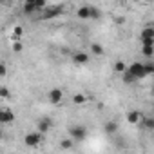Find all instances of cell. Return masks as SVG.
Listing matches in <instances>:
<instances>
[{"label": "cell", "instance_id": "8992f818", "mask_svg": "<svg viewBox=\"0 0 154 154\" xmlns=\"http://www.w3.org/2000/svg\"><path fill=\"white\" fill-rule=\"evenodd\" d=\"M51 127H53V120L47 118V116H44V118H40L36 122V131L42 132V134H45L47 131H51Z\"/></svg>", "mask_w": 154, "mask_h": 154}, {"label": "cell", "instance_id": "9c48e42d", "mask_svg": "<svg viewBox=\"0 0 154 154\" xmlns=\"http://www.w3.org/2000/svg\"><path fill=\"white\" fill-rule=\"evenodd\" d=\"M72 62L74 63H78V65H85V63H89V54L87 53H84V51H78V53H72Z\"/></svg>", "mask_w": 154, "mask_h": 154}, {"label": "cell", "instance_id": "603a6c76", "mask_svg": "<svg viewBox=\"0 0 154 154\" xmlns=\"http://www.w3.org/2000/svg\"><path fill=\"white\" fill-rule=\"evenodd\" d=\"M8 74V65H6V62H2L0 63V76H6Z\"/></svg>", "mask_w": 154, "mask_h": 154}, {"label": "cell", "instance_id": "7402d4cb", "mask_svg": "<svg viewBox=\"0 0 154 154\" xmlns=\"http://www.w3.org/2000/svg\"><path fill=\"white\" fill-rule=\"evenodd\" d=\"M145 69H147V74H154V63L152 62H145Z\"/></svg>", "mask_w": 154, "mask_h": 154}, {"label": "cell", "instance_id": "4316f807", "mask_svg": "<svg viewBox=\"0 0 154 154\" xmlns=\"http://www.w3.org/2000/svg\"><path fill=\"white\" fill-rule=\"evenodd\" d=\"M152 94H154V87H152Z\"/></svg>", "mask_w": 154, "mask_h": 154}, {"label": "cell", "instance_id": "8fae6325", "mask_svg": "<svg viewBox=\"0 0 154 154\" xmlns=\"http://www.w3.org/2000/svg\"><path fill=\"white\" fill-rule=\"evenodd\" d=\"M24 13L26 15H35V13H40L36 4H35V0H27V2L24 4Z\"/></svg>", "mask_w": 154, "mask_h": 154}, {"label": "cell", "instance_id": "2e32d148", "mask_svg": "<svg viewBox=\"0 0 154 154\" xmlns=\"http://www.w3.org/2000/svg\"><path fill=\"white\" fill-rule=\"evenodd\" d=\"M72 143H74L72 138H65V140L60 141V149H62V150H69V149H72Z\"/></svg>", "mask_w": 154, "mask_h": 154}, {"label": "cell", "instance_id": "44dd1931", "mask_svg": "<svg viewBox=\"0 0 154 154\" xmlns=\"http://www.w3.org/2000/svg\"><path fill=\"white\" fill-rule=\"evenodd\" d=\"M0 98H2V100L9 98V91H8V87H0Z\"/></svg>", "mask_w": 154, "mask_h": 154}, {"label": "cell", "instance_id": "7a4b0ae2", "mask_svg": "<svg viewBox=\"0 0 154 154\" xmlns=\"http://www.w3.org/2000/svg\"><path fill=\"white\" fill-rule=\"evenodd\" d=\"M127 71L134 76L136 80H141V78H145V76H149V74H147V69H145V63H141V62L131 63V65L127 67Z\"/></svg>", "mask_w": 154, "mask_h": 154}, {"label": "cell", "instance_id": "e0dca14e", "mask_svg": "<svg viewBox=\"0 0 154 154\" xmlns=\"http://www.w3.org/2000/svg\"><path fill=\"white\" fill-rule=\"evenodd\" d=\"M122 78H123V84H127V85H129V84H134V82H136V78H134V76H132V74H131L129 71H125V72L122 74Z\"/></svg>", "mask_w": 154, "mask_h": 154}, {"label": "cell", "instance_id": "ac0fdd59", "mask_svg": "<svg viewBox=\"0 0 154 154\" xmlns=\"http://www.w3.org/2000/svg\"><path fill=\"white\" fill-rule=\"evenodd\" d=\"M141 54H143L145 58L154 56V47H145V45H141Z\"/></svg>", "mask_w": 154, "mask_h": 154}, {"label": "cell", "instance_id": "6da1fadb", "mask_svg": "<svg viewBox=\"0 0 154 154\" xmlns=\"http://www.w3.org/2000/svg\"><path fill=\"white\" fill-rule=\"evenodd\" d=\"M63 13V6L62 4H54V6H47L44 11H42V15L38 17L40 20H49V18H56L58 15H62Z\"/></svg>", "mask_w": 154, "mask_h": 154}, {"label": "cell", "instance_id": "52a82bcc", "mask_svg": "<svg viewBox=\"0 0 154 154\" xmlns=\"http://www.w3.org/2000/svg\"><path fill=\"white\" fill-rule=\"evenodd\" d=\"M76 15H78V18H82V20H89V18H93V6H91V4H84V6H80L78 11H76Z\"/></svg>", "mask_w": 154, "mask_h": 154}, {"label": "cell", "instance_id": "cb8c5ba5", "mask_svg": "<svg viewBox=\"0 0 154 154\" xmlns=\"http://www.w3.org/2000/svg\"><path fill=\"white\" fill-rule=\"evenodd\" d=\"M100 17V9L96 6H93V18H98Z\"/></svg>", "mask_w": 154, "mask_h": 154}, {"label": "cell", "instance_id": "9a60e30c", "mask_svg": "<svg viewBox=\"0 0 154 154\" xmlns=\"http://www.w3.org/2000/svg\"><path fill=\"white\" fill-rule=\"evenodd\" d=\"M103 131H105L107 134H114V132L118 131V123L111 120V122H107V123H105V127H103Z\"/></svg>", "mask_w": 154, "mask_h": 154}, {"label": "cell", "instance_id": "d4e9b609", "mask_svg": "<svg viewBox=\"0 0 154 154\" xmlns=\"http://www.w3.org/2000/svg\"><path fill=\"white\" fill-rule=\"evenodd\" d=\"M22 33H24V31H22V27H20V26H18V27H15V35H17V36H20Z\"/></svg>", "mask_w": 154, "mask_h": 154}, {"label": "cell", "instance_id": "3957f363", "mask_svg": "<svg viewBox=\"0 0 154 154\" xmlns=\"http://www.w3.org/2000/svg\"><path fill=\"white\" fill-rule=\"evenodd\" d=\"M69 138H72L74 141H84L87 138V127H84V125H72L69 129Z\"/></svg>", "mask_w": 154, "mask_h": 154}, {"label": "cell", "instance_id": "5bb4252c", "mask_svg": "<svg viewBox=\"0 0 154 154\" xmlns=\"http://www.w3.org/2000/svg\"><path fill=\"white\" fill-rule=\"evenodd\" d=\"M91 53H93L94 56H102V54L105 53V49H103V45H102V44L93 42V44H91Z\"/></svg>", "mask_w": 154, "mask_h": 154}, {"label": "cell", "instance_id": "d6986e66", "mask_svg": "<svg viewBox=\"0 0 154 154\" xmlns=\"http://www.w3.org/2000/svg\"><path fill=\"white\" fill-rule=\"evenodd\" d=\"M114 71L120 72V74H123V72L127 71V65H125L123 62H116V63H114Z\"/></svg>", "mask_w": 154, "mask_h": 154}, {"label": "cell", "instance_id": "7c38bea8", "mask_svg": "<svg viewBox=\"0 0 154 154\" xmlns=\"http://www.w3.org/2000/svg\"><path fill=\"white\" fill-rule=\"evenodd\" d=\"M140 123L145 131H154V116H143V120Z\"/></svg>", "mask_w": 154, "mask_h": 154}, {"label": "cell", "instance_id": "ffe728a7", "mask_svg": "<svg viewBox=\"0 0 154 154\" xmlns=\"http://www.w3.org/2000/svg\"><path fill=\"white\" fill-rule=\"evenodd\" d=\"M11 47H13V51H15V53H20V51L24 49V45H22V42H18V40H15Z\"/></svg>", "mask_w": 154, "mask_h": 154}, {"label": "cell", "instance_id": "277c9868", "mask_svg": "<svg viewBox=\"0 0 154 154\" xmlns=\"http://www.w3.org/2000/svg\"><path fill=\"white\" fill-rule=\"evenodd\" d=\"M42 140H44V134L42 132H29V134H26L24 136V143L27 145V147H31V149H35V147H38L40 143H42Z\"/></svg>", "mask_w": 154, "mask_h": 154}, {"label": "cell", "instance_id": "5b68a950", "mask_svg": "<svg viewBox=\"0 0 154 154\" xmlns=\"http://www.w3.org/2000/svg\"><path fill=\"white\" fill-rule=\"evenodd\" d=\"M62 100H63V93H62L58 87H54V89H51V91L47 93V102H49V103L58 105V103H62Z\"/></svg>", "mask_w": 154, "mask_h": 154}, {"label": "cell", "instance_id": "ba28073f", "mask_svg": "<svg viewBox=\"0 0 154 154\" xmlns=\"http://www.w3.org/2000/svg\"><path fill=\"white\" fill-rule=\"evenodd\" d=\"M0 122H2V123L15 122V111H11L9 107H2V109H0Z\"/></svg>", "mask_w": 154, "mask_h": 154}, {"label": "cell", "instance_id": "30bf717a", "mask_svg": "<svg viewBox=\"0 0 154 154\" xmlns=\"http://www.w3.org/2000/svg\"><path fill=\"white\" fill-rule=\"evenodd\" d=\"M143 120V114L140 111H129L127 112V122L129 123H140Z\"/></svg>", "mask_w": 154, "mask_h": 154}, {"label": "cell", "instance_id": "484cf974", "mask_svg": "<svg viewBox=\"0 0 154 154\" xmlns=\"http://www.w3.org/2000/svg\"><path fill=\"white\" fill-rule=\"evenodd\" d=\"M114 22H116V24H123V18H122V17H120V18H114Z\"/></svg>", "mask_w": 154, "mask_h": 154}, {"label": "cell", "instance_id": "4fadbf2b", "mask_svg": "<svg viewBox=\"0 0 154 154\" xmlns=\"http://www.w3.org/2000/svg\"><path fill=\"white\" fill-rule=\"evenodd\" d=\"M87 102H89V98H87L85 94H82V93H78V94L72 96V103H74V105H85Z\"/></svg>", "mask_w": 154, "mask_h": 154}]
</instances>
